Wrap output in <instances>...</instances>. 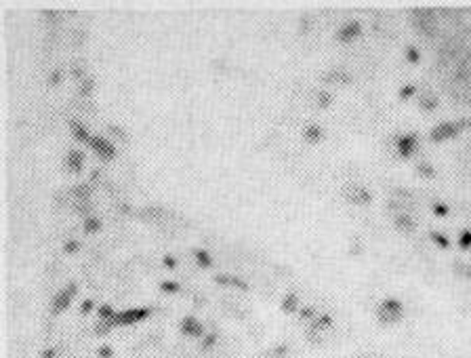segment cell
<instances>
[{"instance_id": "9", "label": "cell", "mask_w": 471, "mask_h": 358, "mask_svg": "<svg viewBox=\"0 0 471 358\" xmlns=\"http://www.w3.org/2000/svg\"><path fill=\"white\" fill-rule=\"evenodd\" d=\"M181 331H183L185 335H191V337H200V335L204 333V327L200 325L196 318L187 316V318H183V322H181Z\"/></svg>"}, {"instance_id": "36", "label": "cell", "mask_w": 471, "mask_h": 358, "mask_svg": "<svg viewBox=\"0 0 471 358\" xmlns=\"http://www.w3.org/2000/svg\"><path fill=\"white\" fill-rule=\"evenodd\" d=\"M99 356H101V358H110V356H112V350H110V348H101V350H99Z\"/></svg>"}, {"instance_id": "28", "label": "cell", "mask_w": 471, "mask_h": 358, "mask_svg": "<svg viewBox=\"0 0 471 358\" xmlns=\"http://www.w3.org/2000/svg\"><path fill=\"white\" fill-rule=\"evenodd\" d=\"M110 131L116 135V137H120V139H127V133L125 131H122L120 127H116V125H110Z\"/></svg>"}, {"instance_id": "34", "label": "cell", "mask_w": 471, "mask_h": 358, "mask_svg": "<svg viewBox=\"0 0 471 358\" xmlns=\"http://www.w3.org/2000/svg\"><path fill=\"white\" fill-rule=\"evenodd\" d=\"M215 339H217V335H208V337L204 339V348H211V346L215 344Z\"/></svg>"}, {"instance_id": "26", "label": "cell", "mask_w": 471, "mask_h": 358, "mask_svg": "<svg viewBox=\"0 0 471 358\" xmlns=\"http://www.w3.org/2000/svg\"><path fill=\"white\" fill-rule=\"evenodd\" d=\"M162 291L175 293V291H179V284H175V282H162Z\"/></svg>"}, {"instance_id": "18", "label": "cell", "mask_w": 471, "mask_h": 358, "mask_svg": "<svg viewBox=\"0 0 471 358\" xmlns=\"http://www.w3.org/2000/svg\"><path fill=\"white\" fill-rule=\"evenodd\" d=\"M282 308H284L286 312H292V310L296 308V295H292V293H290V295H286V297H284V301H282Z\"/></svg>"}, {"instance_id": "21", "label": "cell", "mask_w": 471, "mask_h": 358, "mask_svg": "<svg viewBox=\"0 0 471 358\" xmlns=\"http://www.w3.org/2000/svg\"><path fill=\"white\" fill-rule=\"evenodd\" d=\"M429 236H431V241H433L435 245H440L442 249H448V241H446V238H444L442 234H438V232H431Z\"/></svg>"}, {"instance_id": "2", "label": "cell", "mask_w": 471, "mask_h": 358, "mask_svg": "<svg viewBox=\"0 0 471 358\" xmlns=\"http://www.w3.org/2000/svg\"><path fill=\"white\" fill-rule=\"evenodd\" d=\"M343 196H345V200H350V202H354V204H368V202L373 200V194L366 190V187L356 185V183L347 185L345 190H343Z\"/></svg>"}, {"instance_id": "4", "label": "cell", "mask_w": 471, "mask_h": 358, "mask_svg": "<svg viewBox=\"0 0 471 358\" xmlns=\"http://www.w3.org/2000/svg\"><path fill=\"white\" fill-rule=\"evenodd\" d=\"M457 133H459V125L457 123H442V125H438V127L431 131V139L433 141H444V139L455 137Z\"/></svg>"}, {"instance_id": "29", "label": "cell", "mask_w": 471, "mask_h": 358, "mask_svg": "<svg viewBox=\"0 0 471 358\" xmlns=\"http://www.w3.org/2000/svg\"><path fill=\"white\" fill-rule=\"evenodd\" d=\"M433 213H435V215H442V217H444V215H448V209L444 207V204H433Z\"/></svg>"}, {"instance_id": "19", "label": "cell", "mask_w": 471, "mask_h": 358, "mask_svg": "<svg viewBox=\"0 0 471 358\" xmlns=\"http://www.w3.org/2000/svg\"><path fill=\"white\" fill-rule=\"evenodd\" d=\"M74 194L78 200H89V187L86 185H76L74 187Z\"/></svg>"}, {"instance_id": "5", "label": "cell", "mask_w": 471, "mask_h": 358, "mask_svg": "<svg viewBox=\"0 0 471 358\" xmlns=\"http://www.w3.org/2000/svg\"><path fill=\"white\" fill-rule=\"evenodd\" d=\"M398 152H400V156H404V158H408L412 152L416 150V135H402V137L398 139Z\"/></svg>"}, {"instance_id": "31", "label": "cell", "mask_w": 471, "mask_h": 358, "mask_svg": "<svg viewBox=\"0 0 471 358\" xmlns=\"http://www.w3.org/2000/svg\"><path fill=\"white\" fill-rule=\"evenodd\" d=\"M42 15L46 17V19H51V21H57V19H59V17H61V15L57 13V11H44Z\"/></svg>"}, {"instance_id": "20", "label": "cell", "mask_w": 471, "mask_h": 358, "mask_svg": "<svg viewBox=\"0 0 471 358\" xmlns=\"http://www.w3.org/2000/svg\"><path fill=\"white\" fill-rule=\"evenodd\" d=\"M99 316H101L103 320H108V322H110V320H114V316H116V314L112 312L110 305H101V308H99Z\"/></svg>"}, {"instance_id": "8", "label": "cell", "mask_w": 471, "mask_h": 358, "mask_svg": "<svg viewBox=\"0 0 471 358\" xmlns=\"http://www.w3.org/2000/svg\"><path fill=\"white\" fill-rule=\"evenodd\" d=\"M358 34H360V23L358 21H350V23L341 26V30L337 32V38L341 42H350V40H354L358 36Z\"/></svg>"}, {"instance_id": "15", "label": "cell", "mask_w": 471, "mask_h": 358, "mask_svg": "<svg viewBox=\"0 0 471 358\" xmlns=\"http://www.w3.org/2000/svg\"><path fill=\"white\" fill-rule=\"evenodd\" d=\"M326 82H350V74H345L341 70H335V72H328L324 76Z\"/></svg>"}, {"instance_id": "3", "label": "cell", "mask_w": 471, "mask_h": 358, "mask_svg": "<svg viewBox=\"0 0 471 358\" xmlns=\"http://www.w3.org/2000/svg\"><path fill=\"white\" fill-rule=\"evenodd\" d=\"M147 314H150V310H145V308L127 310V312H120V314H116L112 322H114V325H133V322H137V320L145 318Z\"/></svg>"}, {"instance_id": "38", "label": "cell", "mask_w": 471, "mask_h": 358, "mask_svg": "<svg viewBox=\"0 0 471 358\" xmlns=\"http://www.w3.org/2000/svg\"><path fill=\"white\" fill-rule=\"evenodd\" d=\"M311 314H313V310H311V308H305V310L301 312V318H309Z\"/></svg>"}, {"instance_id": "1", "label": "cell", "mask_w": 471, "mask_h": 358, "mask_svg": "<svg viewBox=\"0 0 471 358\" xmlns=\"http://www.w3.org/2000/svg\"><path fill=\"white\" fill-rule=\"evenodd\" d=\"M377 314H379V320L383 325H395V322H400L404 316V305L398 299H385L379 305Z\"/></svg>"}, {"instance_id": "22", "label": "cell", "mask_w": 471, "mask_h": 358, "mask_svg": "<svg viewBox=\"0 0 471 358\" xmlns=\"http://www.w3.org/2000/svg\"><path fill=\"white\" fill-rule=\"evenodd\" d=\"M196 257H198V264L204 266V268H208V266L213 264L211 257H208V253H204V251H196Z\"/></svg>"}, {"instance_id": "23", "label": "cell", "mask_w": 471, "mask_h": 358, "mask_svg": "<svg viewBox=\"0 0 471 358\" xmlns=\"http://www.w3.org/2000/svg\"><path fill=\"white\" fill-rule=\"evenodd\" d=\"M459 245H461V249H469V247H471V232H469V230H465V232L461 234Z\"/></svg>"}, {"instance_id": "6", "label": "cell", "mask_w": 471, "mask_h": 358, "mask_svg": "<svg viewBox=\"0 0 471 358\" xmlns=\"http://www.w3.org/2000/svg\"><path fill=\"white\" fill-rule=\"evenodd\" d=\"M76 293V287L74 284H69L67 289H63V291L55 297V301H53V310L55 312H61V310H65L67 305H69V301H72V295Z\"/></svg>"}, {"instance_id": "25", "label": "cell", "mask_w": 471, "mask_h": 358, "mask_svg": "<svg viewBox=\"0 0 471 358\" xmlns=\"http://www.w3.org/2000/svg\"><path fill=\"white\" fill-rule=\"evenodd\" d=\"M416 171H418V173H423V175H427V177H433V175H435V171H433V169H431L429 164H425V162L418 164V166H416Z\"/></svg>"}, {"instance_id": "11", "label": "cell", "mask_w": 471, "mask_h": 358, "mask_svg": "<svg viewBox=\"0 0 471 358\" xmlns=\"http://www.w3.org/2000/svg\"><path fill=\"white\" fill-rule=\"evenodd\" d=\"M395 228L400 232H412L414 230V221L408 213H398L395 215Z\"/></svg>"}, {"instance_id": "27", "label": "cell", "mask_w": 471, "mask_h": 358, "mask_svg": "<svg viewBox=\"0 0 471 358\" xmlns=\"http://www.w3.org/2000/svg\"><path fill=\"white\" fill-rule=\"evenodd\" d=\"M91 87H93V82H91V80H82V84H80V93H82V95H89V93H91Z\"/></svg>"}, {"instance_id": "39", "label": "cell", "mask_w": 471, "mask_h": 358, "mask_svg": "<svg viewBox=\"0 0 471 358\" xmlns=\"http://www.w3.org/2000/svg\"><path fill=\"white\" fill-rule=\"evenodd\" d=\"M164 264H166L168 268H175V259H172V257H166V259H164Z\"/></svg>"}, {"instance_id": "33", "label": "cell", "mask_w": 471, "mask_h": 358, "mask_svg": "<svg viewBox=\"0 0 471 358\" xmlns=\"http://www.w3.org/2000/svg\"><path fill=\"white\" fill-rule=\"evenodd\" d=\"M414 93V87H412V84H410V87H404L402 91H400V95H402V97H410Z\"/></svg>"}, {"instance_id": "30", "label": "cell", "mask_w": 471, "mask_h": 358, "mask_svg": "<svg viewBox=\"0 0 471 358\" xmlns=\"http://www.w3.org/2000/svg\"><path fill=\"white\" fill-rule=\"evenodd\" d=\"M406 53H408V59H410L412 63H416V61H418V53H416V49L408 46V49H406Z\"/></svg>"}, {"instance_id": "13", "label": "cell", "mask_w": 471, "mask_h": 358, "mask_svg": "<svg viewBox=\"0 0 471 358\" xmlns=\"http://www.w3.org/2000/svg\"><path fill=\"white\" fill-rule=\"evenodd\" d=\"M69 127H72V133L76 135V139H80V141H91V135L86 133V129H84L80 123L72 121V123H69Z\"/></svg>"}, {"instance_id": "37", "label": "cell", "mask_w": 471, "mask_h": 358, "mask_svg": "<svg viewBox=\"0 0 471 358\" xmlns=\"http://www.w3.org/2000/svg\"><path fill=\"white\" fill-rule=\"evenodd\" d=\"M91 308H93V301H89V299H86V301H84V303H82V308H80V310H82V312H84V314H86V312H89V310H91Z\"/></svg>"}, {"instance_id": "24", "label": "cell", "mask_w": 471, "mask_h": 358, "mask_svg": "<svg viewBox=\"0 0 471 358\" xmlns=\"http://www.w3.org/2000/svg\"><path fill=\"white\" fill-rule=\"evenodd\" d=\"M84 230H86V232H97V230H99V221L93 219V217L86 219V221H84Z\"/></svg>"}, {"instance_id": "35", "label": "cell", "mask_w": 471, "mask_h": 358, "mask_svg": "<svg viewBox=\"0 0 471 358\" xmlns=\"http://www.w3.org/2000/svg\"><path fill=\"white\" fill-rule=\"evenodd\" d=\"M59 78H61V74H59V72H53V74L48 76V82H51V84H57V82H59Z\"/></svg>"}, {"instance_id": "12", "label": "cell", "mask_w": 471, "mask_h": 358, "mask_svg": "<svg viewBox=\"0 0 471 358\" xmlns=\"http://www.w3.org/2000/svg\"><path fill=\"white\" fill-rule=\"evenodd\" d=\"M303 137H305L307 141H311V144H316V141H320V139L324 137V131H322L318 125H309V127L303 131Z\"/></svg>"}, {"instance_id": "7", "label": "cell", "mask_w": 471, "mask_h": 358, "mask_svg": "<svg viewBox=\"0 0 471 358\" xmlns=\"http://www.w3.org/2000/svg\"><path fill=\"white\" fill-rule=\"evenodd\" d=\"M89 144H91V148L97 152L101 158H112V156H114V146H112L110 141L101 139V137H91Z\"/></svg>"}, {"instance_id": "16", "label": "cell", "mask_w": 471, "mask_h": 358, "mask_svg": "<svg viewBox=\"0 0 471 358\" xmlns=\"http://www.w3.org/2000/svg\"><path fill=\"white\" fill-rule=\"evenodd\" d=\"M452 270H455L457 274H459V276H463V278H471V266H467L465 261H455Z\"/></svg>"}, {"instance_id": "17", "label": "cell", "mask_w": 471, "mask_h": 358, "mask_svg": "<svg viewBox=\"0 0 471 358\" xmlns=\"http://www.w3.org/2000/svg\"><path fill=\"white\" fill-rule=\"evenodd\" d=\"M316 104H318L320 108H328L330 104H333V97H330V93H326V91H320V93L316 95Z\"/></svg>"}, {"instance_id": "10", "label": "cell", "mask_w": 471, "mask_h": 358, "mask_svg": "<svg viewBox=\"0 0 471 358\" xmlns=\"http://www.w3.org/2000/svg\"><path fill=\"white\" fill-rule=\"evenodd\" d=\"M65 164L69 171H74V173H80V169L84 164V156L80 154L78 150H72V152H67V156H65Z\"/></svg>"}, {"instance_id": "32", "label": "cell", "mask_w": 471, "mask_h": 358, "mask_svg": "<svg viewBox=\"0 0 471 358\" xmlns=\"http://www.w3.org/2000/svg\"><path fill=\"white\" fill-rule=\"evenodd\" d=\"M65 251H67V253L78 251V243H76V241H67V243H65Z\"/></svg>"}, {"instance_id": "14", "label": "cell", "mask_w": 471, "mask_h": 358, "mask_svg": "<svg viewBox=\"0 0 471 358\" xmlns=\"http://www.w3.org/2000/svg\"><path fill=\"white\" fill-rule=\"evenodd\" d=\"M418 104H421V108H423V110H427V112H429V110H433L435 106H438V97H433L431 93H423V95H421V99H418Z\"/></svg>"}]
</instances>
